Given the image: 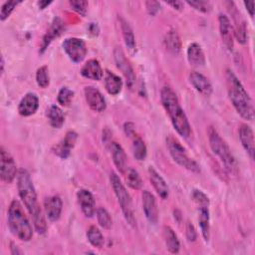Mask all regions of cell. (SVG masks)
Segmentation results:
<instances>
[{"label":"cell","instance_id":"1","mask_svg":"<svg viewBox=\"0 0 255 255\" xmlns=\"http://www.w3.org/2000/svg\"><path fill=\"white\" fill-rule=\"evenodd\" d=\"M17 187H18L19 196L21 197L28 212L32 216L33 224L36 231L39 234L46 233L47 224H46V220L43 215V212L38 203L35 187L33 185L29 172L24 168H21L18 172Z\"/></svg>","mask_w":255,"mask_h":255},{"label":"cell","instance_id":"2","mask_svg":"<svg viewBox=\"0 0 255 255\" xmlns=\"http://www.w3.org/2000/svg\"><path fill=\"white\" fill-rule=\"evenodd\" d=\"M160 100L177 133L183 137H188L191 133V128L174 91L164 86L160 91Z\"/></svg>","mask_w":255,"mask_h":255},{"label":"cell","instance_id":"3","mask_svg":"<svg viewBox=\"0 0 255 255\" xmlns=\"http://www.w3.org/2000/svg\"><path fill=\"white\" fill-rule=\"evenodd\" d=\"M226 84L229 99L236 110V112L245 120L252 121L254 116V108L252 100L243 87L242 83L238 80L231 70L226 72Z\"/></svg>","mask_w":255,"mask_h":255},{"label":"cell","instance_id":"4","mask_svg":"<svg viewBox=\"0 0 255 255\" xmlns=\"http://www.w3.org/2000/svg\"><path fill=\"white\" fill-rule=\"evenodd\" d=\"M8 225L14 236L22 241H29L32 238L33 230L27 215L20 202L14 199L8 208Z\"/></svg>","mask_w":255,"mask_h":255},{"label":"cell","instance_id":"5","mask_svg":"<svg viewBox=\"0 0 255 255\" xmlns=\"http://www.w3.org/2000/svg\"><path fill=\"white\" fill-rule=\"evenodd\" d=\"M208 134V140L209 145L213 151L214 154H216L221 162L224 164L225 168L230 173H236L237 172V162L235 160V157L233 156L230 147L228 146L227 142L220 136L218 131L213 128L209 127L207 130Z\"/></svg>","mask_w":255,"mask_h":255},{"label":"cell","instance_id":"6","mask_svg":"<svg viewBox=\"0 0 255 255\" xmlns=\"http://www.w3.org/2000/svg\"><path fill=\"white\" fill-rule=\"evenodd\" d=\"M110 180H111V184L114 189V192L118 198L119 204L121 205L125 219L130 226L134 227L135 226V217H134L132 201H131V197H130L129 193L127 191L125 185L122 183L119 175L116 172L111 173Z\"/></svg>","mask_w":255,"mask_h":255},{"label":"cell","instance_id":"7","mask_svg":"<svg viewBox=\"0 0 255 255\" xmlns=\"http://www.w3.org/2000/svg\"><path fill=\"white\" fill-rule=\"evenodd\" d=\"M166 146L172 159L177 164H179L180 166L192 172L200 171L199 164L188 155L186 149L181 145V143L173 135H168L166 137Z\"/></svg>","mask_w":255,"mask_h":255},{"label":"cell","instance_id":"8","mask_svg":"<svg viewBox=\"0 0 255 255\" xmlns=\"http://www.w3.org/2000/svg\"><path fill=\"white\" fill-rule=\"evenodd\" d=\"M62 46L67 56L74 63L82 62L87 55L86 43L82 39L68 38L63 42Z\"/></svg>","mask_w":255,"mask_h":255},{"label":"cell","instance_id":"9","mask_svg":"<svg viewBox=\"0 0 255 255\" xmlns=\"http://www.w3.org/2000/svg\"><path fill=\"white\" fill-rule=\"evenodd\" d=\"M0 176L2 181L11 183L17 173L16 163L12 155L2 146L0 148Z\"/></svg>","mask_w":255,"mask_h":255},{"label":"cell","instance_id":"10","mask_svg":"<svg viewBox=\"0 0 255 255\" xmlns=\"http://www.w3.org/2000/svg\"><path fill=\"white\" fill-rule=\"evenodd\" d=\"M114 59L116 62V65L118 67L119 70H121V72L123 73V75L126 78L127 81V86L128 87V89H132L134 84H135V75L133 73L132 67L129 64V62L128 61V59L126 58L123 50L119 47L115 48L114 50Z\"/></svg>","mask_w":255,"mask_h":255},{"label":"cell","instance_id":"11","mask_svg":"<svg viewBox=\"0 0 255 255\" xmlns=\"http://www.w3.org/2000/svg\"><path fill=\"white\" fill-rule=\"evenodd\" d=\"M227 4L229 5L228 8H229V11L232 15L233 22H234L233 34L240 44H245L247 41V30H246L245 21L243 20L240 12L236 9L233 2H227Z\"/></svg>","mask_w":255,"mask_h":255},{"label":"cell","instance_id":"12","mask_svg":"<svg viewBox=\"0 0 255 255\" xmlns=\"http://www.w3.org/2000/svg\"><path fill=\"white\" fill-rule=\"evenodd\" d=\"M64 31H65V23L63 22V20L60 19L59 17L54 18L46 34L43 36V39L40 45V53H44L45 50L49 47V45L53 42V40L58 38Z\"/></svg>","mask_w":255,"mask_h":255},{"label":"cell","instance_id":"13","mask_svg":"<svg viewBox=\"0 0 255 255\" xmlns=\"http://www.w3.org/2000/svg\"><path fill=\"white\" fill-rule=\"evenodd\" d=\"M84 93L86 102L91 110L97 113H101L106 109V100L98 89L92 86H88L84 89Z\"/></svg>","mask_w":255,"mask_h":255},{"label":"cell","instance_id":"14","mask_svg":"<svg viewBox=\"0 0 255 255\" xmlns=\"http://www.w3.org/2000/svg\"><path fill=\"white\" fill-rule=\"evenodd\" d=\"M142 209L148 222L155 224L158 220V209L155 197L147 190H143L141 193Z\"/></svg>","mask_w":255,"mask_h":255},{"label":"cell","instance_id":"15","mask_svg":"<svg viewBox=\"0 0 255 255\" xmlns=\"http://www.w3.org/2000/svg\"><path fill=\"white\" fill-rule=\"evenodd\" d=\"M78 134L74 130H69L64 138L53 147V152L61 158H67L70 155L71 149L75 146Z\"/></svg>","mask_w":255,"mask_h":255},{"label":"cell","instance_id":"16","mask_svg":"<svg viewBox=\"0 0 255 255\" xmlns=\"http://www.w3.org/2000/svg\"><path fill=\"white\" fill-rule=\"evenodd\" d=\"M77 198L84 215L88 218L93 217L96 212V203L93 194L87 189H80L77 192Z\"/></svg>","mask_w":255,"mask_h":255},{"label":"cell","instance_id":"17","mask_svg":"<svg viewBox=\"0 0 255 255\" xmlns=\"http://www.w3.org/2000/svg\"><path fill=\"white\" fill-rule=\"evenodd\" d=\"M197 212H198V223L201 230L203 239L207 242L210 237V216H209V202L197 203Z\"/></svg>","mask_w":255,"mask_h":255},{"label":"cell","instance_id":"18","mask_svg":"<svg viewBox=\"0 0 255 255\" xmlns=\"http://www.w3.org/2000/svg\"><path fill=\"white\" fill-rule=\"evenodd\" d=\"M239 139L241 141L242 146L249 154L250 158H254V151H255V144H254V134L252 128L246 125L242 124L239 127Z\"/></svg>","mask_w":255,"mask_h":255},{"label":"cell","instance_id":"19","mask_svg":"<svg viewBox=\"0 0 255 255\" xmlns=\"http://www.w3.org/2000/svg\"><path fill=\"white\" fill-rule=\"evenodd\" d=\"M39 108V99L34 93L26 94L19 103L18 112L23 117H29L36 113Z\"/></svg>","mask_w":255,"mask_h":255},{"label":"cell","instance_id":"20","mask_svg":"<svg viewBox=\"0 0 255 255\" xmlns=\"http://www.w3.org/2000/svg\"><path fill=\"white\" fill-rule=\"evenodd\" d=\"M62 208H63V202L61 198L57 195L50 196L46 198L44 201V209L50 221H57L60 218Z\"/></svg>","mask_w":255,"mask_h":255},{"label":"cell","instance_id":"21","mask_svg":"<svg viewBox=\"0 0 255 255\" xmlns=\"http://www.w3.org/2000/svg\"><path fill=\"white\" fill-rule=\"evenodd\" d=\"M219 31L222 42L227 47V49L232 50L233 48V28L228 17L224 14H220L218 17Z\"/></svg>","mask_w":255,"mask_h":255},{"label":"cell","instance_id":"22","mask_svg":"<svg viewBox=\"0 0 255 255\" xmlns=\"http://www.w3.org/2000/svg\"><path fill=\"white\" fill-rule=\"evenodd\" d=\"M189 82L193 88L203 96H210L212 93V85L209 80L198 72H191L189 74Z\"/></svg>","mask_w":255,"mask_h":255},{"label":"cell","instance_id":"23","mask_svg":"<svg viewBox=\"0 0 255 255\" xmlns=\"http://www.w3.org/2000/svg\"><path fill=\"white\" fill-rule=\"evenodd\" d=\"M109 144H110L111 154L116 167L121 173H125V171L128 168V165H127V154L124 148L117 141H111Z\"/></svg>","mask_w":255,"mask_h":255},{"label":"cell","instance_id":"24","mask_svg":"<svg viewBox=\"0 0 255 255\" xmlns=\"http://www.w3.org/2000/svg\"><path fill=\"white\" fill-rule=\"evenodd\" d=\"M148 175H149V180L153 188L155 189L156 193L160 196V198L166 199L169 194V189L163 177L152 166L148 167Z\"/></svg>","mask_w":255,"mask_h":255},{"label":"cell","instance_id":"25","mask_svg":"<svg viewBox=\"0 0 255 255\" xmlns=\"http://www.w3.org/2000/svg\"><path fill=\"white\" fill-rule=\"evenodd\" d=\"M81 75L87 79L99 81L103 78L104 72L99 61L96 59H91L87 61L82 67Z\"/></svg>","mask_w":255,"mask_h":255},{"label":"cell","instance_id":"26","mask_svg":"<svg viewBox=\"0 0 255 255\" xmlns=\"http://www.w3.org/2000/svg\"><path fill=\"white\" fill-rule=\"evenodd\" d=\"M187 60L190 66L200 68L205 64V56L202 48L197 43H191L187 48Z\"/></svg>","mask_w":255,"mask_h":255},{"label":"cell","instance_id":"27","mask_svg":"<svg viewBox=\"0 0 255 255\" xmlns=\"http://www.w3.org/2000/svg\"><path fill=\"white\" fill-rule=\"evenodd\" d=\"M104 82H105V88L109 94L115 96L122 91V87H123L122 79L109 70H107L105 73Z\"/></svg>","mask_w":255,"mask_h":255},{"label":"cell","instance_id":"28","mask_svg":"<svg viewBox=\"0 0 255 255\" xmlns=\"http://www.w3.org/2000/svg\"><path fill=\"white\" fill-rule=\"evenodd\" d=\"M162 236H163L167 250L173 254L178 253L180 248V243L173 229L169 226H164L162 229Z\"/></svg>","mask_w":255,"mask_h":255},{"label":"cell","instance_id":"29","mask_svg":"<svg viewBox=\"0 0 255 255\" xmlns=\"http://www.w3.org/2000/svg\"><path fill=\"white\" fill-rule=\"evenodd\" d=\"M164 46L166 50L173 54V55H178L180 50H181V41L180 38L177 34L176 31L170 30L165 34L164 37Z\"/></svg>","mask_w":255,"mask_h":255},{"label":"cell","instance_id":"30","mask_svg":"<svg viewBox=\"0 0 255 255\" xmlns=\"http://www.w3.org/2000/svg\"><path fill=\"white\" fill-rule=\"evenodd\" d=\"M47 118L49 120L51 127L55 128H60L65 122L63 111L58 106H55V105L51 106L47 110Z\"/></svg>","mask_w":255,"mask_h":255},{"label":"cell","instance_id":"31","mask_svg":"<svg viewBox=\"0 0 255 255\" xmlns=\"http://www.w3.org/2000/svg\"><path fill=\"white\" fill-rule=\"evenodd\" d=\"M130 138L132 139L131 149H132L133 156L135 157V159H137L139 161L143 160L146 157V153H147V149H146L144 141L136 133H134L132 136H130Z\"/></svg>","mask_w":255,"mask_h":255},{"label":"cell","instance_id":"32","mask_svg":"<svg viewBox=\"0 0 255 255\" xmlns=\"http://www.w3.org/2000/svg\"><path fill=\"white\" fill-rule=\"evenodd\" d=\"M120 24H121V29H122V33H123V37L125 40V44L126 46L130 50H134L135 48V38L132 32V29L130 28L129 24L123 18L120 19Z\"/></svg>","mask_w":255,"mask_h":255},{"label":"cell","instance_id":"33","mask_svg":"<svg viewBox=\"0 0 255 255\" xmlns=\"http://www.w3.org/2000/svg\"><path fill=\"white\" fill-rule=\"evenodd\" d=\"M126 174V182L128 185L135 190H138L142 187V179L139 173L132 167H128L125 171Z\"/></svg>","mask_w":255,"mask_h":255},{"label":"cell","instance_id":"34","mask_svg":"<svg viewBox=\"0 0 255 255\" xmlns=\"http://www.w3.org/2000/svg\"><path fill=\"white\" fill-rule=\"evenodd\" d=\"M87 238L94 247L102 248L104 246V243H105L104 236L100 231V229L95 225L90 226L89 229L87 230Z\"/></svg>","mask_w":255,"mask_h":255},{"label":"cell","instance_id":"35","mask_svg":"<svg viewBox=\"0 0 255 255\" xmlns=\"http://www.w3.org/2000/svg\"><path fill=\"white\" fill-rule=\"evenodd\" d=\"M96 213H97V219L99 224L104 229H110L113 225V220L110 213L107 211V209H105L104 207H99Z\"/></svg>","mask_w":255,"mask_h":255},{"label":"cell","instance_id":"36","mask_svg":"<svg viewBox=\"0 0 255 255\" xmlns=\"http://www.w3.org/2000/svg\"><path fill=\"white\" fill-rule=\"evenodd\" d=\"M36 82L39 87L45 89L50 84V77L47 66L40 67L36 72Z\"/></svg>","mask_w":255,"mask_h":255},{"label":"cell","instance_id":"37","mask_svg":"<svg viewBox=\"0 0 255 255\" xmlns=\"http://www.w3.org/2000/svg\"><path fill=\"white\" fill-rule=\"evenodd\" d=\"M73 98H74V92L72 90H70L68 87H63L60 89V91L58 93L57 100L61 106L67 107L71 104Z\"/></svg>","mask_w":255,"mask_h":255},{"label":"cell","instance_id":"38","mask_svg":"<svg viewBox=\"0 0 255 255\" xmlns=\"http://www.w3.org/2000/svg\"><path fill=\"white\" fill-rule=\"evenodd\" d=\"M19 3H21V1H6L1 7V11H0L1 21L6 20Z\"/></svg>","mask_w":255,"mask_h":255},{"label":"cell","instance_id":"39","mask_svg":"<svg viewBox=\"0 0 255 255\" xmlns=\"http://www.w3.org/2000/svg\"><path fill=\"white\" fill-rule=\"evenodd\" d=\"M73 10H75L78 14L85 16L87 13V8H88V2L83 1V0H72L69 2Z\"/></svg>","mask_w":255,"mask_h":255},{"label":"cell","instance_id":"40","mask_svg":"<svg viewBox=\"0 0 255 255\" xmlns=\"http://www.w3.org/2000/svg\"><path fill=\"white\" fill-rule=\"evenodd\" d=\"M189 6L193 7L195 10L206 13L209 12L211 9V5L208 1H187L186 2Z\"/></svg>","mask_w":255,"mask_h":255},{"label":"cell","instance_id":"41","mask_svg":"<svg viewBox=\"0 0 255 255\" xmlns=\"http://www.w3.org/2000/svg\"><path fill=\"white\" fill-rule=\"evenodd\" d=\"M185 230H186L185 233H186V238H187V240L190 241V242L195 241V239H196V237H197L196 230H195L194 226H193L190 222H187Z\"/></svg>","mask_w":255,"mask_h":255},{"label":"cell","instance_id":"42","mask_svg":"<svg viewBox=\"0 0 255 255\" xmlns=\"http://www.w3.org/2000/svg\"><path fill=\"white\" fill-rule=\"evenodd\" d=\"M146 10L150 15H155L160 8V4L156 1H146L145 2Z\"/></svg>","mask_w":255,"mask_h":255},{"label":"cell","instance_id":"43","mask_svg":"<svg viewBox=\"0 0 255 255\" xmlns=\"http://www.w3.org/2000/svg\"><path fill=\"white\" fill-rule=\"evenodd\" d=\"M124 130L125 133L127 134V136L130 137L135 133V129H134V125L132 123H126L124 126Z\"/></svg>","mask_w":255,"mask_h":255},{"label":"cell","instance_id":"44","mask_svg":"<svg viewBox=\"0 0 255 255\" xmlns=\"http://www.w3.org/2000/svg\"><path fill=\"white\" fill-rule=\"evenodd\" d=\"M244 5H245L247 11L249 12L250 16L253 17L254 16V2L253 1H245Z\"/></svg>","mask_w":255,"mask_h":255},{"label":"cell","instance_id":"45","mask_svg":"<svg viewBox=\"0 0 255 255\" xmlns=\"http://www.w3.org/2000/svg\"><path fill=\"white\" fill-rule=\"evenodd\" d=\"M10 250H11V253L13 254V255H18V254H22L23 252L18 248V246L17 245H15L13 242H11L10 243Z\"/></svg>","mask_w":255,"mask_h":255},{"label":"cell","instance_id":"46","mask_svg":"<svg viewBox=\"0 0 255 255\" xmlns=\"http://www.w3.org/2000/svg\"><path fill=\"white\" fill-rule=\"evenodd\" d=\"M167 5L172 6V8L176 10H182V2L180 1H172V2H167Z\"/></svg>","mask_w":255,"mask_h":255},{"label":"cell","instance_id":"47","mask_svg":"<svg viewBox=\"0 0 255 255\" xmlns=\"http://www.w3.org/2000/svg\"><path fill=\"white\" fill-rule=\"evenodd\" d=\"M89 31L91 32V33H93L94 35H97L98 34V31H99V29H98V26L96 25V24H94V23H92L91 25H90V28H89Z\"/></svg>","mask_w":255,"mask_h":255},{"label":"cell","instance_id":"48","mask_svg":"<svg viewBox=\"0 0 255 255\" xmlns=\"http://www.w3.org/2000/svg\"><path fill=\"white\" fill-rule=\"evenodd\" d=\"M51 3H52V1H40V2H38V5H39L40 9H45Z\"/></svg>","mask_w":255,"mask_h":255},{"label":"cell","instance_id":"49","mask_svg":"<svg viewBox=\"0 0 255 255\" xmlns=\"http://www.w3.org/2000/svg\"><path fill=\"white\" fill-rule=\"evenodd\" d=\"M3 71H4V59L2 57L1 58V74H3Z\"/></svg>","mask_w":255,"mask_h":255}]
</instances>
